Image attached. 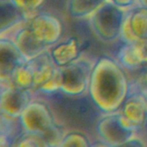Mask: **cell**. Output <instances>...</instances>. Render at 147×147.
Masks as SVG:
<instances>
[{
    "instance_id": "obj_1",
    "label": "cell",
    "mask_w": 147,
    "mask_h": 147,
    "mask_svg": "<svg viewBox=\"0 0 147 147\" xmlns=\"http://www.w3.org/2000/svg\"><path fill=\"white\" fill-rule=\"evenodd\" d=\"M37 92L46 97V103L61 127L85 132L96 130L103 111L89 96L70 95L61 89Z\"/></svg>"
},
{
    "instance_id": "obj_2",
    "label": "cell",
    "mask_w": 147,
    "mask_h": 147,
    "mask_svg": "<svg viewBox=\"0 0 147 147\" xmlns=\"http://www.w3.org/2000/svg\"><path fill=\"white\" fill-rule=\"evenodd\" d=\"M19 117L26 132L42 137L48 145L57 140L59 127L55 126V117L47 103L29 105Z\"/></svg>"
},
{
    "instance_id": "obj_3",
    "label": "cell",
    "mask_w": 147,
    "mask_h": 147,
    "mask_svg": "<svg viewBox=\"0 0 147 147\" xmlns=\"http://www.w3.org/2000/svg\"><path fill=\"white\" fill-rule=\"evenodd\" d=\"M95 35L102 41L115 40L121 32L126 20L125 12L113 3H104L92 19Z\"/></svg>"
},
{
    "instance_id": "obj_4",
    "label": "cell",
    "mask_w": 147,
    "mask_h": 147,
    "mask_svg": "<svg viewBox=\"0 0 147 147\" xmlns=\"http://www.w3.org/2000/svg\"><path fill=\"white\" fill-rule=\"evenodd\" d=\"M88 64L75 62L63 65L61 68L62 83L61 90L70 95H82L88 80Z\"/></svg>"
},
{
    "instance_id": "obj_5",
    "label": "cell",
    "mask_w": 147,
    "mask_h": 147,
    "mask_svg": "<svg viewBox=\"0 0 147 147\" xmlns=\"http://www.w3.org/2000/svg\"><path fill=\"white\" fill-rule=\"evenodd\" d=\"M31 99L30 93L27 89L16 88L5 91V96L2 95V110H5L6 115L19 117L29 106Z\"/></svg>"
},
{
    "instance_id": "obj_6",
    "label": "cell",
    "mask_w": 147,
    "mask_h": 147,
    "mask_svg": "<svg viewBox=\"0 0 147 147\" xmlns=\"http://www.w3.org/2000/svg\"><path fill=\"white\" fill-rule=\"evenodd\" d=\"M6 45L1 42V75L11 76L13 71L20 65L25 64L27 59L20 49L15 47L12 41L5 40Z\"/></svg>"
},
{
    "instance_id": "obj_7",
    "label": "cell",
    "mask_w": 147,
    "mask_h": 147,
    "mask_svg": "<svg viewBox=\"0 0 147 147\" xmlns=\"http://www.w3.org/2000/svg\"><path fill=\"white\" fill-rule=\"evenodd\" d=\"M23 11L10 0L1 1V32L23 20Z\"/></svg>"
},
{
    "instance_id": "obj_8",
    "label": "cell",
    "mask_w": 147,
    "mask_h": 147,
    "mask_svg": "<svg viewBox=\"0 0 147 147\" xmlns=\"http://www.w3.org/2000/svg\"><path fill=\"white\" fill-rule=\"evenodd\" d=\"M105 0H69L68 11L73 17H83L98 9Z\"/></svg>"
},
{
    "instance_id": "obj_9",
    "label": "cell",
    "mask_w": 147,
    "mask_h": 147,
    "mask_svg": "<svg viewBox=\"0 0 147 147\" xmlns=\"http://www.w3.org/2000/svg\"><path fill=\"white\" fill-rule=\"evenodd\" d=\"M122 1L123 0H113V2L115 4H118L119 6H122ZM134 0H124V6H129L133 3Z\"/></svg>"
},
{
    "instance_id": "obj_10",
    "label": "cell",
    "mask_w": 147,
    "mask_h": 147,
    "mask_svg": "<svg viewBox=\"0 0 147 147\" xmlns=\"http://www.w3.org/2000/svg\"><path fill=\"white\" fill-rule=\"evenodd\" d=\"M139 2L142 5V8L147 9V0H139Z\"/></svg>"
}]
</instances>
